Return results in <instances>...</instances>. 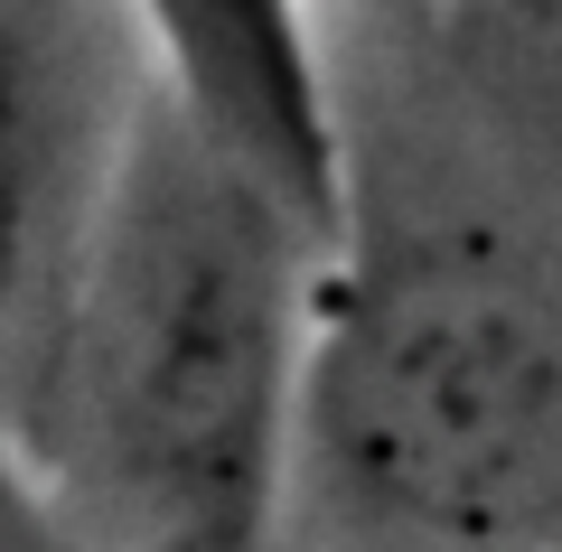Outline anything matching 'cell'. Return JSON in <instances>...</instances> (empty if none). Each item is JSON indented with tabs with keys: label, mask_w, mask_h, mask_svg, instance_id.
Listing matches in <instances>:
<instances>
[{
	"label": "cell",
	"mask_w": 562,
	"mask_h": 552,
	"mask_svg": "<svg viewBox=\"0 0 562 552\" xmlns=\"http://www.w3.org/2000/svg\"><path fill=\"white\" fill-rule=\"evenodd\" d=\"M310 225L132 76L47 291V431L29 440L94 552H262L301 450Z\"/></svg>",
	"instance_id": "6da1fadb"
},
{
	"label": "cell",
	"mask_w": 562,
	"mask_h": 552,
	"mask_svg": "<svg viewBox=\"0 0 562 552\" xmlns=\"http://www.w3.org/2000/svg\"><path fill=\"white\" fill-rule=\"evenodd\" d=\"M301 440L375 525L562 552V291L506 254H394L310 309Z\"/></svg>",
	"instance_id": "7a4b0ae2"
},
{
	"label": "cell",
	"mask_w": 562,
	"mask_h": 552,
	"mask_svg": "<svg viewBox=\"0 0 562 552\" xmlns=\"http://www.w3.org/2000/svg\"><path fill=\"white\" fill-rule=\"evenodd\" d=\"M150 76L198 113L216 150L272 188L310 235L347 225V140L328 103L310 0H132Z\"/></svg>",
	"instance_id": "3957f363"
},
{
	"label": "cell",
	"mask_w": 562,
	"mask_h": 552,
	"mask_svg": "<svg viewBox=\"0 0 562 552\" xmlns=\"http://www.w3.org/2000/svg\"><path fill=\"white\" fill-rule=\"evenodd\" d=\"M0 552H94L66 496L47 487L29 431H10V421H0Z\"/></svg>",
	"instance_id": "277c9868"
}]
</instances>
